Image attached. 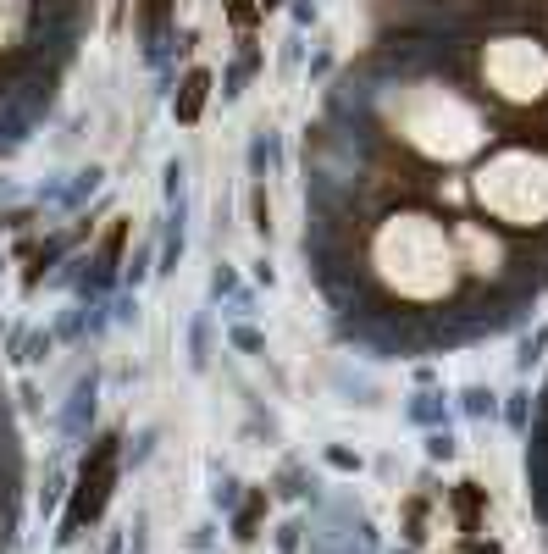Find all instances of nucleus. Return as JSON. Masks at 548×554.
Segmentation results:
<instances>
[{
    "label": "nucleus",
    "instance_id": "nucleus-8",
    "mask_svg": "<svg viewBox=\"0 0 548 554\" xmlns=\"http://www.w3.org/2000/svg\"><path fill=\"white\" fill-rule=\"evenodd\" d=\"M465 410H471V416H493L499 399H493V388H465Z\"/></svg>",
    "mask_w": 548,
    "mask_h": 554
},
{
    "label": "nucleus",
    "instance_id": "nucleus-9",
    "mask_svg": "<svg viewBox=\"0 0 548 554\" xmlns=\"http://www.w3.org/2000/svg\"><path fill=\"white\" fill-rule=\"evenodd\" d=\"M261 510H266V499H261V494H250V505H244L239 532H233V538H255V521H261Z\"/></svg>",
    "mask_w": 548,
    "mask_h": 554
},
{
    "label": "nucleus",
    "instance_id": "nucleus-5",
    "mask_svg": "<svg viewBox=\"0 0 548 554\" xmlns=\"http://www.w3.org/2000/svg\"><path fill=\"white\" fill-rule=\"evenodd\" d=\"M117 471H122V438H117V433L95 438L84 471H78V488H72V510H67V521H61V532H56L61 543H72L78 532L89 527V521H100V510H106V499H111V482H117Z\"/></svg>",
    "mask_w": 548,
    "mask_h": 554
},
{
    "label": "nucleus",
    "instance_id": "nucleus-11",
    "mask_svg": "<svg viewBox=\"0 0 548 554\" xmlns=\"http://www.w3.org/2000/svg\"><path fill=\"white\" fill-rule=\"evenodd\" d=\"M216 505H222V510H233V505H239V482H233V477H222V482H216Z\"/></svg>",
    "mask_w": 548,
    "mask_h": 554
},
{
    "label": "nucleus",
    "instance_id": "nucleus-2",
    "mask_svg": "<svg viewBox=\"0 0 548 554\" xmlns=\"http://www.w3.org/2000/svg\"><path fill=\"white\" fill-rule=\"evenodd\" d=\"M382 128L394 145H405L421 161H471L493 145V122L471 95L438 78H410L382 95Z\"/></svg>",
    "mask_w": 548,
    "mask_h": 554
},
{
    "label": "nucleus",
    "instance_id": "nucleus-7",
    "mask_svg": "<svg viewBox=\"0 0 548 554\" xmlns=\"http://www.w3.org/2000/svg\"><path fill=\"white\" fill-rule=\"evenodd\" d=\"M28 23H34V6H28V0H0V50L23 45Z\"/></svg>",
    "mask_w": 548,
    "mask_h": 554
},
{
    "label": "nucleus",
    "instance_id": "nucleus-4",
    "mask_svg": "<svg viewBox=\"0 0 548 554\" xmlns=\"http://www.w3.org/2000/svg\"><path fill=\"white\" fill-rule=\"evenodd\" d=\"M482 89L510 111H532L548 100V45L537 34H499L482 45Z\"/></svg>",
    "mask_w": 548,
    "mask_h": 554
},
{
    "label": "nucleus",
    "instance_id": "nucleus-6",
    "mask_svg": "<svg viewBox=\"0 0 548 554\" xmlns=\"http://www.w3.org/2000/svg\"><path fill=\"white\" fill-rule=\"evenodd\" d=\"M95 377H84V383L72 388V399H67V410H61V433L67 438H84L89 433V416H95Z\"/></svg>",
    "mask_w": 548,
    "mask_h": 554
},
{
    "label": "nucleus",
    "instance_id": "nucleus-10",
    "mask_svg": "<svg viewBox=\"0 0 548 554\" xmlns=\"http://www.w3.org/2000/svg\"><path fill=\"white\" fill-rule=\"evenodd\" d=\"M427 455L432 460H454V433H432L427 438Z\"/></svg>",
    "mask_w": 548,
    "mask_h": 554
},
{
    "label": "nucleus",
    "instance_id": "nucleus-1",
    "mask_svg": "<svg viewBox=\"0 0 548 554\" xmlns=\"http://www.w3.org/2000/svg\"><path fill=\"white\" fill-rule=\"evenodd\" d=\"M360 289L382 294L377 316H449L460 305L465 266L454 250L449 217L427 205H399L382 211L366 233V266H360Z\"/></svg>",
    "mask_w": 548,
    "mask_h": 554
},
{
    "label": "nucleus",
    "instance_id": "nucleus-3",
    "mask_svg": "<svg viewBox=\"0 0 548 554\" xmlns=\"http://www.w3.org/2000/svg\"><path fill=\"white\" fill-rule=\"evenodd\" d=\"M471 194L499 228L510 233H548V150L537 145H499L471 178Z\"/></svg>",
    "mask_w": 548,
    "mask_h": 554
},
{
    "label": "nucleus",
    "instance_id": "nucleus-12",
    "mask_svg": "<svg viewBox=\"0 0 548 554\" xmlns=\"http://www.w3.org/2000/svg\"><path fill=\"white\" fill-rule=\"evenodd\" d=\"M50 350H56V338H50V333H39L34 344H28V355H23V361H45Z\"/></svg>",
    "mask_w": 548,
    "mask_h": 554
}]
</instances>
